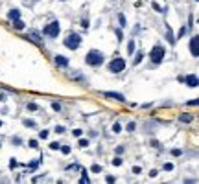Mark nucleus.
Here are the masks:
<instances>
[{"mask_svg":"<svg viewBox=\"0 0 199 184\" xmlns=\"http://www.w3.org/2000/svg\"><path fill=\"white\" fill-rule=\"evenodd\" d=\"M184 33H186V28H181V31H179V37H183Z\"/></svg>","mask_w":199,"mask_h":184,"instance_id":"nucleus-40","label":"nucleus"},{"mask_svg":"<svg viewBox=\"0 0 199 184\" xmlns=\"http://www.w3.org/2000/svg\"><path fill=\"white\" fill-rule=\"evenodd\" d=\"M55 64L57 66H61V68H66V66H68V59H66L65 55H55Z\"/></svg>","mask_w":199,"mask_h":184,"instance_id":"nucleus-6","label":"nucleus"},{"mask_svg":"<svg viewBox=\"0 0 199 184\" xmlns=\"http://www.w3.org/2000/svg\"><path fill=\"white\" fill-rule=\"evenodd\" d=\"M0 127H2V122H0Z\"/></svg>","mask_w":199,"mask_h":184,"instance_id":"nucleus-42","label":"nucleus"},{"mask_svg":"<svg viewBox=\"0 0 199 184\" xmlns=\"http://www.w3.org/2000/svg\"><path fill=\"white\" fill-rule=\"evenodd\" d=\"M142 57H144V55H142V54H140V52H138V54H137V55H135V61H133V63H135V64H138V63H140V61H142Z\"/></svg>","mask_w":199,"mask_h":184,"instance_id":"nucleus-18","label":"nucleus"},{"mask_svg":"<svg viewBox=\"0 0 199 184\" xmlns=\"http://www.w3.org/2000/svg\"><path fill=\"white\" fill-rule=\"evenodd\" d=\"M81 26H83V28H88V20H87V18L81 20Z\"/></svg>","mask_w":199,"mask_h":184,"instance_id":"nucleus-35","label":"nucleus"},{"mask_svg":"<svg viewBox=\"0 0 199 184\" xmlns=\"http://www.w3.org/2000/svg\"><path fill=\"white\" fill-rule=\"evenodd\" d=\"M59 31H61V26H59L57 20H54V22H50V24H46V26H44V30H42V33L46 35V37H50V39H55V37L59 35Z\"/></svg>","mask_w":199,"mask_h":184,"instance_id":"nucleus-3","label":"nucleus"},{"mask_svg":"<svg viewBox=\"0 0 199 184\" xmlns=\"http://www.w3.org/2000/svg\"><path fill=\"white\" fill-rule=\"evenodd\" d=\"M55 133H65V127H61V125H59V127H55Z\"/></svg>","mask_w":199,"mask_h":184,"instance_id":"nucleus-39","label":"nucleus"},{"mask_svg":"<svg viewBox=\"0 0 199 184\" xmlns=\"http://www.w3.org/2000/svg\"><path fill=\"white\" fill-rule=\"evenodd\" d=\"M105 98H113V100H118V101H125V98L122 94H118V92H103Z\"/></svg>","mask_w":199,"mask_h":184,"instance_id":"nucleus-7","label":"nucleus"},{"mask_svg":"<svg viewBox=\"0 0 199 184\" xmlns=\"http://www.w3.org/2000/svg\"><path fill=\"white\" fill-rule=\"evenodd\" d=\"M92 171H94V173H100V171H101V166L94 164V166H92Z\"/></svg>","mask_w":199,"mask_h":184,"instance_id":"nucleus-27","label":"nucleus"},{"mask_svg":"<svg viewBox=\"0 0 199 184\" xmlns=\"http://www.w3.org/2000/svg\"><path fill=\"white\" fill-rule=\"evenodd\" d=\"M79 44H81V35L79 33H70V35H66V39H65V46L68 50H78L79 48Z\"/></svg>","mask_w":199,"mask_h":184,"instance_id":"nucleus-2","label":"nucleus"},{"mask_svg":"<svg viewBox=\"0 0 199 184\" xmlns=\"http://www.w3.org/2000/svg\"><path fill=\"white\" fill-rule=\"evenodd\" d=\"M116 37H118V41H122V30H116Z\"/></svg>","mask_w":199,"mask_h":184,"instance_id":"nucleus-38","label":"nucleus"},{"mask_svg":"<svg viewBox=\"0 0 199 184\" xmlns=\"http://www.w3.org/2000/svg\"><path fill=\"white\" fill-rule=\"evenodd\" d=\"M113 131H114V133H120V131H122V125H120V123H114V125H113Z\"/></svg>","mask_w":199,"mask_h":184,"instance_id":"nucleus-23","label":"nucleus"},{"mask_svg":"<svg viewBox=\"0 0 199 184\" xmlns=\"http://www.w3.org/2000/svg\"><path fill=\"white\" fill-rule=\"evenodd\" d=\"M168 41L173 42V35H171V30H170V28H168Z\"/></svg>","mask_w":199,"mask_h":184,"instance_id":"nucleus-31","label":"nucleus"},{"mask_svg":"<svg viewBox=\"0 0 199 184\" xmlns=\"http://www.w3.org/2000/svg\"><path fill=\"white\" fill-rule=\"evenodd\" d=\"M109 70L111 72H124L125 70V61L122 57H114L113 61L109 63Z\"/></svg>","mask_w":199,"mask_h":184,"instance_id":"nucleus-5","label":"nucleus"},{"mask_svg":"<svg viewBox=\"0 0 199 184\" xmlns=\"http://www.w3.org/2000/svg\"><path fill=\"white\" fill-rule=\"evenodd\" d=\"M39 144H37V140H30V147H37Z\"/></svg>","mask_w":199,"mask_h":184,"instance_id":"nucleus-36","label":"nucleus"},{"mask_svg":"<svg viewBox=\"0 0 199 184\" xmlns=\"http://www.w3.org/2000/svg\"><path fill=\"white\" fill-rule=\"evenodd\" d=\"M22 125H24V127H35V122L33 120H24V122H22Z\"/></svg>","mask_w":199,"mask_h":184,"instance_id":"nucleus-16","label":"nucleus"},{"mask_svg":"<svg viewBox=\"0 0 199 184\" xmlns=\"http://www.w3.org/2000/svg\"><path fill=\"white\" fill-rule=\"evenodd\" d=\"M157 173H159L157 169H151V171H149V177H157Z\"/></svg>","mask_w":199,"mask_h":184,"instance_id":"nucleus-37","label":"nucleus"},{"mask_svg":"<svg viewBox=\"0 0 199 184\" xmlns=\"http://www.w3.org/2000/svg\"><path fill=\"white\" fill-rule=\"evenodd\" d=\"M52 109L59 112V110H61V103H57V101H54V103H52Z\"/></svg>","mask_w":199,"mask_h":184,"instance_id":"nucleus-20","label":"nucleus"},{"mask_svg":"<svg viewBox=\"0 0 199 184\" xmlns=\"http://www.w3.org/2000/svg\"><path fill=\"white\" fill-rule=\"evenodd\" d=\"M197 42H199V39H197V37H194V39H192V42H190V50H192V55H194V57H197V55H199Z\"/></svg>","mask_w":199,"mask_h":184,"instance_id":"nucleus-8","label":"nucleus"},{"mask_svg":"<svg viewBox=\"0 0 199 184\" xmlns=\"http://www.w3.org/2000/svg\"><path fill=\"white\" fill-rule=\"evenodd\" d=\"M17 166H18V162H17L15 158H11V160H9V168H17Z\"/></svg>","mask_w":199,"mask_h":184,"instance_id":"nucleus-25","label":"nucleus"},{"mask_svg":"<svg viewBox=\"0 0 199 184\" xmlns=\"http://www.w3.org/2000/svg\"><path fill=\"white\" fill-rule=\"evenodd\" d=\"M13 26H15V30H24V22H22V20L18 18V20H15V22H13Z\"/></svg>","mask_w":199,"mask_h":184,"instance_id":"nucleus-13","label":"nucleus"},{"mask_svg":"<svg viewBox=\"0 0 199 184\" xmlns=\"http://www.w3.org/2000/svg\"><path fill=\"white\" fill-rule=\"evenodd\" d=\"M88 146V140H85V138H81L79 140V147H87Z\"/></svg>","mask_w":199,"mask_h":184,"instance_id":"nucleus-22","label":"nucleus"},{"mask_svg":"<svg viewBox=\"0 0 199 184\" xmlns=\"http://www.w3.org/2000/svg\"><path fill=\"white\" fill-rule=\"evenodd\" d=\"M184 81H186V85H188V87H197V83H199V81H197V76H194V74H192V76H188Z\"/></svg>","mask_w":199,"mask_h":184,"instance_id":"nucleus-10","label":"nucleus"},{"mask_svg":"<svg viewBox=\"0 0 199 184\" xmlns=\"http://www.w3.org/2000/svg\"><path fill=\"white\" fill-rule=\"evenodd\" d=\"M127 52H129V55H131V54H135V42H133V41L127 44Z\"/></svg>","mask_w":199,"mask_h":184,"instance_id":"nucleus-15","label":"nucleus"},{"mask_svg":"<svg viewBox=\"0 0 199 184\" xmlns=\"http://www.w3.org/2000/svg\"><path fill=\"white\" fill-rule=\"evenodd\" d=\"M118 20H120V24H122V26H125V17H124L122 13L118 15Z\"/></svg>","mask_w":199,"mask_h":184,"instance_id":"nucleus-26","label":"nucleus"},{"mask_svg":"<svg viewBox=\"0 0 199 184\" xmlns=\"http://www.w3.org/2000/svg\"><path fill=\"white\" fill-rule=\"evenodd\" d=\"M164 169H166V171H171V169H173V164H164Z\"/></svg>","mask_w":199,"mask_h":184,"instance_id":"nucleus-33","label":"nucleus"},{"mask_svg":"<svg viewBox=\"0 0 199 184\" xmlns=\"http://www.w3.org/2000/svg\"><path fill=\"white\" fill-rule=\"evenodd\" d=\"M181 122H184V123H190L192 120H194V116L192 114H181V118H179Z\"/></svg>","mask_w":199,"mask_h":184,"instance_id":"nucleus-11","label":"nucleus"},{"mask_svg":"<svg viewBox=\"0 0 199 184\" xmlns=\"http://www.w3.org/2000/svg\"><path fill=\"white\" fill-rule=\"evenodd\" d=\"M41 160H42V158H41ZM41 160H32V162H30V169H37V166H39Z\"/></svg>","mask_w":199,"mask_h":184,"instance_id":"nucleus-17","label":"nucleus"},{"mask_svg":"<svg viewBox=\"0 0 199 184\" xmlns=\"http://www.w3.org/2000/svg\"><path fill=\"white\" fill-rule=\"evenodd\" d=\"M28 109H30V110H37V105H35V103H28Z\"/></svg>","mask_w":199,"mask_h":184,"instance_id":"nucleus-32","label":"nucleus"},{"mask_svg":"<svg viewBox=\"0 0 199 184\" xmlns=\"http://www.w3.org/2000/svg\"><path fill=\"white\" fill-rule=\"evenodd\" d=\"M103 54L101 52H98V50H91L87 55H85V61H87V64H91V66H100L101 63H103Z\"/></svg>","mask_w":199,"mask_h":184,"instance_id":"nucleus-1","label":"nucleus"},{"mask_svg":"<svg viewBox=\"0 0 199 184\" xmlns=\"http://www.w3.org/2000/svg\"><path fill=\"white\" fill-rule=\"evenodd\" d=\"M113 166H122V158H114L113 160Z\"/></svg>","mask_w":199,"mask_h":184,"instance_id":"nucleus-28","label":"nucleus"},{"mask_svg":"<svg viewBox=\"0 0 199 184\" xmlns=\"http://www.w3.org/2000/svg\"><path fill=\"white\" fill-rule=\"evenodd\" d=\"M28 35H30V39H33V41H35L37 44H41V35H39L37 31H30Z\"/></svg>","mask_w":199,"mask_h":184,"instance_id":"nucleus-12","label":"nucleus"},{"mask_svg":"<svg viewBox=\"0 0 199 184\" xmlns=\"http://www.w3.org/2000/svg\"><path fill=\"white\" fill-rule=\"evenodd\" d=\"M59 149L63 151V155H68V153H70V147H68V146H63V147H59Z\"/></svg>","mask_w":199,"mask_h":184,"instance_id":"nucleus-21","label":"nucleus"},{"mask_svg":"<svg viewBox=\"0 0 199 184\" xmlns=\"http://www.w3.org/2000/svg\"><path fill=\"white\" fill-rule=\"evenodd\" d=\"M164 54H166L164 46L157 44V46H153V50H151V54H149V59H151L153 63H157V64H159V63L164 59Z\"/></svg>","mask_w":199,"mask_h":184,"instance_id":"nucleus-4","label":"nucleus"},{"mask_svg":"<svg viewBox=\"0 0 199 184\" xmlns=\"http://www.w3.org/2000/svg\"><path fill=\"white\" fill-rule=\"evenodd\" d=\"M188 105H192V107H195V105H197V100H192V101H188Z\"/></svg>","mask_w":199,"mask_h":184,"instance_id":"nucleus-41","label":"nucleus"},{"mask_svg":"<svg viewBox=\"0 0 199 184\" xmlns=\"http://www.w3.org/2000/svg\"><path fill=\"white\" fill-rule=\"evenodd\" d=\"M59 147H61V146H59L57 142H52V144H50V149H54V151H57Z\"/></svg>","mask_w":199,"mask_h":184,"instance_id":"nucleus-24","label":"nucleus"},{"mask_svg":"<svg viewBox=\"0 0 199 184\" xmlns=\"http://www.w3.org/2000/svg\"><path fill=\"white\" fill-rule=\"evenodd\" d=\"M171 155H173V156H179V155H181V149H171Z\"/></svg>","mask_w":199,"mask_h":184,"instance_id":"nucleus-30","label":"nucleus"},{"mask_svg":"<svg viewBox=\"0 0 199 184\" xmlns=\"http://www.w3.org/2000/svg\"><path fill=\"white\" fill-rule=\"evenodd\" d=\"M135 127H137V125L133 123V122H131V123H127V131H129V133H131V131H135Z\"/></svg>","mask_w":199,"mask_h":184,"instance_id":"nucleus-29","label":"nucleus"},{"mask_svg":"<svg viewBox=\"0 0 199 184\" xmlns=\"http://www.w3.org/2000/svg\"><path fill=\"white\" fill-rule=\"evenodd\" d=\"M8 18H9L11 22L18 20V18H20V11H18V9H9V13H8Z\"/></svg>","mask_w":199,"mask_h":184,"instance_id":"nucleus-9","label":"nucleus"},{"mask_svg":"<svg viewBox=\"0 0 199 184\" xmlns=\"http://www.w3.org/2000/svg\"><path fill=\"white\" fill-rule=\"evenodd\" d=\"M114 180H116V179H114V177H113V175H109V177H107V182H109V184H113V182H114Z\"/></svg>","mask_w":199,"mask_h":184,"instance_id":"nucleus-34","label":"nucleus"},{"mask_svg":"<svg viewBox=\"0 0 199 184\" xmlns=\"http://www.w3.org/2000/svg\"><path fill=\"white\" fill-rule=\"evenodd\" d=\"M0 146H2V144H0Z\"/></svg>","mask_w":199,"mask_h":184,"instance_id":"nucleus-43","label":"nucleus"},{"mask_svg":"<svg viewBox=\"0 0 199 184\" xmlns=\"http://www.w3.org/2000/svg\"><path fill=\"white\" fill-rule=\"evenodd\" d=\"M79 182H81V184H85V182L88 184V182H91V179H88V175H87V169H83V177L79 179Z\"/></svg>","mask_w":199,"mask_h":184,"instance_id":"nucleus-14","label":"nucleus"},{"mask_svg":"<svg viewBox=\"0 0 199 184\" xmlns=\"http://www.w3.org/2000/svg\"><path fill=\"white\" fill-rule=\"evenodd\" d=\"M48 134H50V133H48L46 129H44V131H41V134H39V136L42 138V140H46V138H48Z\"/></svg>","mask_w":199,"mask_h":184,"instance_id":"nucleus-19","label":"nucleus"}]
</instances>
